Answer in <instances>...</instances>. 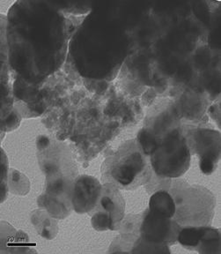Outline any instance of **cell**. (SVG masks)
<instances>
[{
    "mask_svg": "<svg viewBox=\"0 0 221 254\" xmlns=\"http://www.w3.org/2000/svg\"><path fill=\"white\" fill-rule=\"evenodd\" d=\"M169 246L147 242L141 237L136 240L130 254H170Z\"/></svg>",
    "mask_w": 221,
    "mask_h": 254,
    "instance_id": "ac0fdd59",
    "label": "cell"
},
{
    "mask_svg": "<svg viewBox=\"0 0 221 254\" xmlns=\"http://www.w3.org/2000/svg\"><path fill=\"white\" fill-rule=\"evenodd\" d=\"M72 35L53 2L16 1L5 16L10 66L18 77L39 85L63 65Z\"/></svg>",
    "mask_w": 221,
    "mask_h": 254,
    "instance_id": "6da1fadb",
    "label": "cell"
},
{
    "mask_svg": "<svg viewBox=\"0 0 221 254\" xmlns=\"http://www.w3.org/2000/svg\"><path fill=\"white\" fill-rule=\"evenodd\" d=\"M28 235L6 222L0 223V254H36Z\"/></svg>",
    "mask_w": 221,
    "mask_h": 254,
    "instance_id": "4fadbf2b",
    "label": "cell"
},
{
    "mask_svg": "<svg viewBox=\"0 0 221 254\" xmlns=\"http://www.w3.org/2000/svg\"><path fill=\"white\" fill-rule=\"evenodd\" d=\"M122 8L94 5L71 36L69 52L84 78L112 80L126 60L130 37Z\"/></svg>",
    "mask_w": 221,
    "mask_h": 254,
    "instance_id": "7a4b0ae2",
    "label": "cell"
},
{
    "mask_svg": "<svg viewBox=\"0 0 221 254\" xmlns=\"http://www.w3.org/2000/svg\"><path fill=\"white\" fill-rule=\"evenodd\" d=\"M177 243L184 249L198 254H221V230L211 225L182 227Z\"/></svg>",
    "mask_w": 221,
    "mask_h": 254,
    "instance_id": "30bf717a",
    "label": "cell"
},
{
    "mask_svg": "<svg viewBox=\"0 0 221 254\" xmlns=\"http://www.w3.org/2000/svg\"><path fill=\"white\" fill-rule=\"evenodd\" d=\"M10 173V168L8 163L7 155L4 149H1V203L4 202L7 198L8 192L10 191L8 188V178Z\"/></svg>",
    "mask_w": 221,
    "mask_h": 254,
    "instance_id": "ffe728a7",
    "label": "cell"
},
{
    "mask_svg": "<svg viewBox=\"0 0 221 254\" xmlns=\"http://www.w3.org/2000/svg\"><path fill=\"white\" fill-rule=\"evenodd\" d=\"M182 133L191 155L198 158L202 173L211 175L216 171L221 155V132L212 127L182 126Z\"/></svg>",
    "mask_w": 221,
    "mask_h": 254,
    "instance_id": "ba28073f",
    "label": "cell"
},
{
    "mask_svg": "<svg viewBox=\"0 0 221 254\" xmlns=\"http://www.w3.org/2000/svg\"><path fill=\"white\" fill-rule=\"evenodd\" d=\"M36 156L45 177L43 194L71 201L73 184L79 171L67 145L47 135H40L36 139Z\"/></svg>",
    "mask_w": 221,
    "mask_h": 254,
    "instance_id": "3957f363",
    "label": "cell"
},
{
    "mask_svg": "<svg viewBox=\"0 0 221 254\" xmlns=\"http://www.w3.org/2000/svg\"><path fill=\"white\" fill-rule=\"evenodd\" d=\"M174 198L173 219L181 227L211 225L214 216L216 198L206 187L173 179L168 189Z\"/></svg>",
    "mask_w": 221,
    "mask_h": 254,
    "instance_id": "5b68a950",
    "label": "cell"
},
{
    "mask_svg": "<svg viewBox=\"0 0 221 254\" xmlns=\"http://www.w3.org/2000/svg\"><path fill=\"white\" fill-rule=\"evenodd\" d=\"M30 218L36 232L42 238L47 240H52L58 233V224L56 219L52 217L47 211L43 208L33 211Z\"/></svg>",
    "mask_w": 221,
    "mask_h": 254,
    "instance_id": "5bb4252c",
    "label": "cell"
},
{
    "mask_svg": "<svg viewBox=\"0 0 221 254\" xmlns=\"http://www.w3.org/2000/svg\"><path fill=\"white\" fill-rule=\"evenodd\" d=\"M14 98L26 103H36L41 98L38 85L28 83L17 76L12 85Z\"/></svg>",
    "mask_w": 221,
    "mask_h": 254,
    "instance_id": "2e32d148",
    "label": "cell"
},
{
    "mask_svg": "<svg viewBox=\"0 0 221 254\" xmlns=\"http://www.w3.org/2000/svg\"><path fill=\"white\" fill-rule=\"evenodd\" d=\"M182 126L181 114L176 104L165 101L152 108L136 139L143 152L149 157L167 135Z\"/></svg>",
    "mask_w": 221,
    "mask_h": 254,
    "instance_id": "52a82bcc",
    "label": "cell"
},
{
    "mask_svg": "<svg viewBox=\"0 0 221 254\" xmlns=\"http://www.w3.org/2000/svg\"><path fill=\"white\" fill-rule=\"evenodd\" d=\"M182 227L173 218H165L146 210L142 214L140 237L147 242L171 246L177 243Z\"/></svg>",
    "mask_w": 221,
    "mask_h": 254,
    "instance_id": "8fae6325",
    "label": "cell"
},
{
    "mask_svg": "<svg viewBox=\"0 0 221 254\" xmlns=\"http://www.w3.org/2000/svg\"><path fill=\"white\" fill-rule=\"evenodd\" d=\"M56 7L64 14H84L89 13L95 4L90 2H53Z\"/></svg>",
    "mask_w": 221,
    "mask_h": 254,
    "instance_id": "d6986e66",
    "label": "cell"
},
{
    "mask_svg": "<svg viewBox=\"0 0 221 254\" xmlns=\"http://www.w3.org/2000/svg\"><path fill=\"white\" fill-rule=\"evenodd\" d=\"M8 188L10 192L13 194L24 196L28 194L30 190V181L28 177L22 172L15 169H10L8 178Z\"/></svg>",
    "mask_w": 221,
    "mask_h": 254,
    "instance_id": "e0dca14e",
    "label": "cell"
},
{
    "mask_svg": "<svg viewBox=\"0 0 221 254\" xmlns=\"http://www.w3.org/2000/svg\"><path fill=\"white\" fill-rule=\"evenodd\" d=\"M182 127L167 135L149 156L152 170L160 177L178 179L190 168L191 154Z\"/></svg>",
    "mask_w": 221,
    "mask_h": 254,
    "instance_id": "8992f818",
    "label": "cell"
},
{
    "mask_svg": "<svg viewBox=\"0 0 221 254\" xmlns=\"http://www.w3.org/2000/svg\"><path fill=\"white\" fill-rule=\"evenodd\" d=\"M152 173L149 157L137 139L123 143L108 155L102 165L103 183H111L120 190H134L145 186Z\"/></svg>",
    "mask_w": 221,
    "mask_h": 254,
    "instance_id": "277c9868",
    "label": "cell"
},
{
    "mask_svg": "<svg viewBox=\"0 0 221 254\" xmlns=\"http://www.w3.org/2000/svg\"><path fill=\"white\" fill-rule=\"evenodd\" d=\"M103 184L89 175H80L76 178L72 192L71 204L77 214H90L99 202Z\"/></svg>",
    "mask_w": 221,
    "mask_h": 254,
    "instance_id": "7c38bea8",
    "label": "cell"
},
{
    "mask_svg": "<svg viewBox=\"0 0 221 254\" xmlns=\"http://www.w3.org/2000/svg\"><path fill=\"white\" fill-rule=\"evenodd\" d=\"M22 116L15 107L13 108L9 114L4 119H1V131L2 132H9L14 131L20 127L21 123Z\"/></svg>",
    "mask_w": 221,
    "mask_h": 254,
    "instance_id": "44dd1931",
    "label": "cell"
},
{
    "mask_svg": "<svg viewBox=\"0 0 221 254\" xmlns=\"http://www.w3.org/2000/svg\"><path fill=\"white\" fill-rule=\"evenodd\" d=\"M147 210L162 217L173 218L175 212L174 198L168 190H158L151 195Z\"/></svg>",
    "mask_w": 221,
    "mask_h": 254,
    "instance_id": "9a60e30c",
    "label": "cell"
},
{
    "mask_svg": "<svg viewBox=\"0 0 221 254\" xmlns=\"http://www.w3.org/2000/svg\"><path fill=\"white\" fill-rule=\"evenodd\" d=\"M221 111H220V104L219 102L217 103H214V105H212V107L209 109V114L212 119L218 124V126L220 125V118H221Z\"/></svg>",
    "mask_w": 221,
    "mask_h": 254,
    "instance_id": "7402d4cb",
    "label": "cell"
},
{
    "mask_svg": "<svg viewBox=\"0 0 221 254\" xmlns=\"http://www.w3.org/2000/svg\"><path fill=\"white\" fill-rule=\"evenodd\" d=\"M90 214L92 226L97 231L118 230L125 217V200L118 187L103 183L99 202Z\"/></svg>",
    "mask_w": 221,
    "mask_h": 254,
    "instance_id": "9c48e42d",
    "label": "cell"
}]
</instances>
